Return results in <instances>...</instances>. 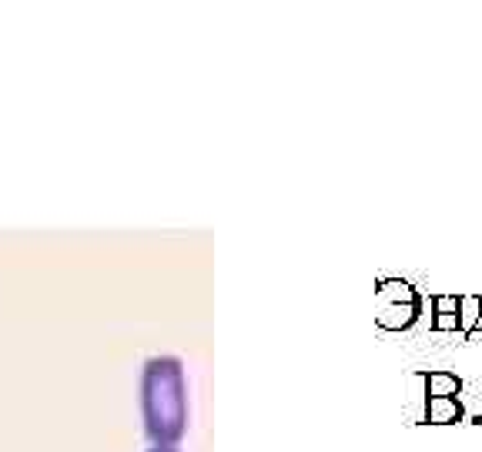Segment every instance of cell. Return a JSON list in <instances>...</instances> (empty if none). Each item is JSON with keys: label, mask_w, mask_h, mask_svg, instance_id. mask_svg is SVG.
Masks as SVG:
<instances>
[{"label": "cell", "mask_w": 482, "mask_h": 452, "mask_svg": "<svg viewBox=\"0 0 482 452\" xmlns=\"http://www.w3.org/2000/svg\"><path fill=\"white\" fill-rule=\"evenodd\" d=\"M141 422L151 446L178 449L188 436V376L178 355H151L141 369Z\"/></svg>", "instance_id": "6da1fadb"}, {"label": "cell", "mask_w": 482, "mask_h": 452, "mask_svg": "<svg viewBox=\"0 0 482 452\" xmlns=\"http://www.w3.org/2000/svg\"><path fill=\"white\" fill-rule=\"evenodd\" d=\"M463 416H466V409L455 395L429 399V406H425V422L429 425H455V422H463Z\"/></svg>", "instance_id": "7a4b0ae2"}, {"label": "cell", "mask_w": 482, "mask_h": 452, "mask_svg": "<svg viewBox=\"0 0 482 452\" xmlns=\"http://www.w3.org/2000/svg\"><path fill=\"white\" fill-rule=\"evenodd\" d=\"M416 318H419V301H412V305H408V301H395V305H389V308L378 316V325L399 331V329H412Z\"/></svg>", "instance_id": "3957f363"}, {"label": "cell", "mask_w": 482, "mask_h": 452, "mask_svg": "<svg viewBox=\"0 0 482 452\" xmlns=\"http://www.w3.org/2000/svg\"><path fill=\"white\" fill-rule=\"evenodd\" d=\"M422 378H425L429 399H446V395H459L463 392V378L452 376V372H429Z\"/></svg>", "instance_id": "277c9868"}, {"label": "cell", "mask_w": 482, "mask_h": 452, "mask_svg": "<svg viewBox=\"0 0 482 452\" xmlns=\"http://www.w3.org/2000/svg\"><path fill=\"white\" fill-rule=\"evenodd\" d=\"M479 299L482 295H459V331L463 335H469L479 318Z\"/></svg>", "instance_id": "5b68a950"}, {"label": "cell", "mask_w": 482, "mask_h": 452, "mask_svg": "<svg viewBox=\"0 0 482 452\" xmlns=\"http://www.w3.org/2000/svg\"><path fill=\"white\" fill-rule=\"evenodd\" d=\"M382 295H395V301H419V295H416V288L406 285V282H389V285H382Z\"/></svg>", "instance_id": "8992f818"}, {"label": "cell", "mask_w": 482, "mask_h": 452, "mask_svg": "<svg viewBox=\"0 0 482 452\" xmlns=\"http://www.w3.org/2000/svg\"><path fill=\"white\" fill-rule=\"evenodd\" d=\"M432 329L436 331H459V316H455V312H436Z\"/></svg>", "instance_id": "52a82bcc"}, {"label": "cell", "mask_w": 482, "mask_h": 452, "mask_svg": "<svg viewBox=\"0 0 482 452\" xmlns=\"http://www.w3.org/2000/svg\"><path fill=\"white\" fill-rule=\"evenodd\" d=\"M482 335V299H479V318H476V325H472V331L466 335V342H479Z\"/></svg>", "instance_id": "ba28073f"}, {"label": "cell", "mask_w": 482, "mask_h": 452, "mask_svg": "<svg viewBox=\"0 0 482 452\" xmlns=\"http://www.w3.org/2000/svg\"><path fill=\"white\" fill-rule=\"evenodd\" d=\"M148 452H181V449H165V446H151Z\"/></svg>", "instance_id": "9c48e42d"}]
</instances>
